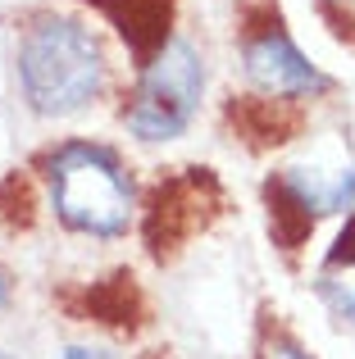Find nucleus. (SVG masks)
<instances>
[{"instance_id": "nucleus-1", "label": "nucleus", "mask_w": 355, "mask_h": 359, "mask_svg": "<svg viewBox=\"0 0 355 359\" xmlns=\"http://www.w3.org/2000/svg\"><path fill=\"white\" fill-rule=\"evenodd\" d=\"M18 87L36 114L69 118L105 87V50L78 18H36L18 46Z\"/></svg>"}, {"instance_id": "nucleus-2", "label": "nucleus", "mask_w": 355, "mask_h": 359, "mask_svg": "<svg viewBox=\"0 0 355 359\" xmlns=\"http://www.w3.org/2000/svg\"><path fill=\"white\" fill-rule=\"evenodd\" d=\"M46 182L64 228L87 237H123L133 223V182L114 150L69 141L46 159Z\"/></svg>"}, {"instance_id": "nucleus-3", "label": "nucleus", "mask_w": 355, "mask_h": 359, "mask_svg": "<svg viewBox=\"0 0 355 359\" xmlns=\"http://www.w3.org/2000/svg\"><path fill=\"white\" fill-rule=\"evenodd\" d=\"M205 91V60L192 41L173 36L160 55L142 69L133 96L123 105V123L142 141H173L187 123L196 118Z\"/></svg>"}, {"instance_id": "nucleus-4", "label": "nucleus", "mask_w": 355, "mask_h": 359, "mask_svg": "<svg viewBox=\"0 0 355 359\" xmlns=\"http://www.w3.org/2000/svg\"><path fill=\"white\" fill-rule=\"evenodd\" d=\"M223 210V191L210 168H182L151 191L142 219V237L155 259H173L196 232H205Z\"/></svg>"}, {"instance_id": "nucleus-5", "label": "nucleus", "mask_w": 355, "mask_h": 359, "mask_svg": "<svg viewBox=\"0 0 355 359\" xmlns=\"http://www.w3.org/2000/svg\"><path fill=\"white\" fill-rule=\"evenodd\" d=\"M241 64H246V78L255 82L264 96L278 100H296V96H314V91H328V78L305 60V50L287 36L278 5L264 0V18L246 14V36H241Z\"/></svg>"}, {"instance_id": "nucleus-6", "label": "nucleus", "mask_w": 355, "mask_h": 359, "mask_svg": "<svg viewBox=\"0 0 355 359\" xmlns=\"http://www.w3.org/2000/svg\"><path fill=\"white\" fill-rule=\"evenodd\" d=\"M87 5H96L100 14L119 27V36H123L128 50L142 60V69L173 41L169 27H173L178 0H87Z\"/></svg>"}, {"instance_id": "nucleus-7", "label": "nucleus", "mask_w": 355, "mask_h": 359, "mask_svg": "<svg viewBox=\"0 0 355 359\" xmlns=\"http://www.w3.org/2000/svg\"><path fill=\"white\" fill-rule=\"evenodd\" d=\"M228 118L237 123L241 141L255 146V150L283 146V141L296 132V123H301L296 109H287L283 100H274V96H269V100H237V105H228Z\"/></svg>"}, {"instance_id": "nucleus-8", "label": "nucleus", "mask_w": 355, "mask_h": 359, "mask_svg": "<svg viewBox=\"0 0 355 359\" xmlns=\"http://www.w3.org/2000/svg\"><path fill=\"white\" fill-rule=\"evenodd\" d=\"M283 182L292 187L305 205H310L314 219H319V214H342V210H351V205H355V164L351 168H337L333 177L314 173V168H310V173H305V168H287Z\"/></svg>"}, {"instance_id": "nucleus-9", "label": "nucleus", "mask_w": 355, "mask_h": 359, "mask_svg": "<svg viewBox=\"0 0 355 359\" xmlns=\"http://www.w3.org/2000/svg\"><path fill=\"white\" fill-rule=\"evenodd\" d=\"M264 205H269V228H274V237L283 241V250H287V255H292L296 245H301V241L314 232V214H310V205H305L301 196H296L292 187L283 182V173H278L274 182L264 187Z\"/></svg>"}, {"instance_id": "nucleus-10", "label": "nucleus", "mask_w": 355, "mask_h": 359, "mask_svg": "<svg viewBox=\"0 0 355 359\" xmlns=\"http://www.w3.org/2000/svg\"><path fill=\"white\" fill-rule=\"evenodd\" d=\"M87 305L100 323H137L142 314V296L133 287V273H114L109 282H96L87 291Z\"/></svg>"}, {"instance_id": "nucleus-11", "label": "nucleus", "mask_w": 355, "mask_h": 359, "mask_svg": "<svg viewBox=\"0 0 355 359\" xmlns=\"http://www.w3.org/2000/svg\"><path fill=\"white\" fill-rule=\"evenodd\" d=\"M342 264H347V269H355V214L347 219V228L337 232V241H333V250H328V259H323V269H342Z\"/></svg>"}, {"instance_id": "nucleus-12", "label": "nucleus", "mask_w": 355, "mask_h": 359, "mask_svg": "<svg viewBox=\"0 0 355 359\" xmlns=\"http://www.w3.org/2000/svg\"><path fill=\"white\" fill-rule=\"evenodd\" d=\"M323 296L333 300V309H337L342 318H351V323H355V287H337L333 278H323Z\"/></svg>"}, {"instance_id": "nucleus-13", "label": "nucleus", "mask_w": 355, "mask_h": 359, "mask_svg": "<svg viewBox=\"0 0 355 359\" xmlns=\"http://www.w3.org/2000/svg\"><path fill=\"white\" fill-rule=\"evenodd\" d=\"M269 359H310V355H305L301 346L292 341V337H278V341L269 346Z\"/></svg>"}, {"instance_id": "nucleus-14", "label": "nucleus", "mask_w": 355, "mask_h": 359, "mask_svg": "<svg viewBox=\"0 0 355 359\" xmlns=\"http://www.w3.org/2000/svg\"><path fill=\"white\" fill-rule=\"evenodd\" d=\"M64 359H100V355H96V351H82V346H73V351L64 355Z\"/></svg>"}, {"instance_id": "nucleus-15", "label": "nucleus", "mask_w": 355, "mask_h": 359, "mask_svg": "<svg viewBox=\"0 0 355 359\" xmlns=\"http://www.w3.org/2000/svg\"><path fill=\"white\" fill-rule=\"evenodd\" d=\"M5 300H9V278L0 273V305H5Z\"/></svg>"}, {"instance_id": "nucleus-16", "label": "nucleus", "mask_w": 355, "mask_h": 359, "mask_svg": "<svg viewBox=\"0 0 355 359\" xmlns=\"http://www.w3.org/2000/svg\"><path fill=\"white\" fill-rule=\"evenodd\" d=\"M0 359H9V355H5V351H0Z\"/></svg>"}]
</instances>
